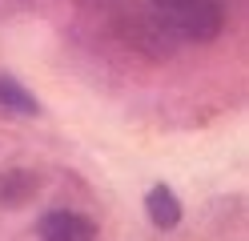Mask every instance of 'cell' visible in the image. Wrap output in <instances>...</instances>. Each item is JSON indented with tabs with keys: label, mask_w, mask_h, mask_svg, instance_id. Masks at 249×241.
<instances>
[{
	"label": "cell",
	"mask_w": 249,
	"mask_h": 241,
	"mask_svg": "<svg viewBox=\"0 0 249 241\" xmlns=\"http://www.w3.org/2000/svg\"><path fill=\"white\" fill-rule=\"evenodd\" d=\"M157 20L177 44H213L225 28V4L221 0H185L169 12H157Z\"/></svg>",
	"instance_id": "obj_1"
},
{
	"label": "cell",
	"mask_w": 249,
	"mask_h": 241,
	"mask_svg": "<svg viewBox=\"0 0 249 241\" xmlns=\"http://www.w3.org/2000/svg\"><path fill=\"white\" fill-rule=\"evenodd\" d=\"M33 233L40 241H97L101 225L89 213H76V209H49V213L36 217Z\"/></svg>",
	"instance_id": "obj_2"
},
{
	"label": "cell",
	"mask_w": 249,
	"mask_h": 241,
	"mask_svg": "<svg viewBox=\"0 0 249 241\" xmlns=\"http://www.w3.org/2000/svg\"><path fill=\"white\" fill-rule=\"evenodd\" d=\"M44 193V173L28 165L0 169V209H24Z\"/></svg>",
	"instance_id": "obj_3"
},
{
	"label": "cell",
	"mask_w": 249,
	"mask_h": 241,
	"mask_svg": "<svg viewBox=\"0 0 249 241\" xmlns=\"http://www.w3.org/2000/svg\"><path fill=\"white\" fill-rule=\"evenodd\" d=\"M145 217L153 221V229H161V233L177 229V225L185 221V205H181V197L173 193V185L157 181V185L145 193Z\"/></svg>",
	"instance_id": "obj_4"
},
{
	"label": "cell",
	"mask_w": 249,
	"mask_h": 241,
	"mask_svg": "<svg viewBox=\"0 0 249 241\" xmlns=\"http://www.w3.org/2000/svg\"><path fill=\"white\" fill-rule=\"evenodd\" d=\"M177 4H185V0H149L153 12H169V8H177Z\"/></svg>",
	"instance_id": "obj_5"
},
{
	"label": "cell",
	"mask_w": 249,
	"mask_h": 241,
	"mask_svg": "<svg viewBox=\"0 0 249 241\" xmlns=\"http://www.w3.org/2000/svg\"><path fill=\"white\" fill-rule=\"evenodd\" d=\"M81 4H89V8H113V4H121V0H81Z\"/></svg>",
	"instance_id": "obj_6"
}]
</instances>
